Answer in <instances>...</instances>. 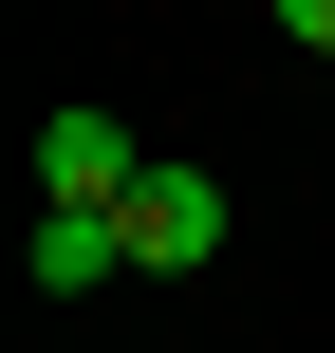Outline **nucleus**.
Returning a JSON list of instances; mask_svg holds the SVG:
<instances>
[{
  "label": "nucleus",
  "instance_id": "1",
  "mask_svg": "<svg viewBox=\"0 0 335 353\" xmlns=\"http://www.w3.org/2000/svg\"><path fill=\"white\" fill-rule=\"evenodd\" d=\"M131 186H149V149H131L93 93H75V112H37V205H131Z\"/></svg>",
  "mask_w": 335,
  "mask_h": 353
},
{
  "label": "nucleus",
  "instance_id": "4",
  "mask_svg": "<svg viewBox=\"0 0 335 353\" xmlns=\"http://www.w3.org/2000/svg\"><path fill=\"white\" fill-rule=\"evenodd\" d=\"M280 37H317V74H335V0H280Z\"/></svg>",
  "mask_w": 335,
  "mask_h": 353
},
{
  "label": "nucleus",
  "instance_id": "3",
  "mask_svg": "<svg viewBox=\"0 0 335 353\" xmlns=\"http://www.w3.org/2000/svg\"><path fill=\"white\" fill-rule=\"evenodd\" d=\"M131 279V205H37V298H93Z\"/></svg>",
  "mask_w": 335,
  "mask_h": 353
},
{
  "label": "nucleus",
  "instance_id": "2",
  "mask_svg": "<svg viewBox=\"0 0 335 353\" xmlns=\"http://www.w3.org/2000/svg\"><path fill=\"white\" fill-rule=\"evenodd\" d=\"M205 261H224V186L205 168H149L131 186V279H205Z\"/></svg>",
  "mask_w": 335,
  "mask_h": 353
}]
</instances>
